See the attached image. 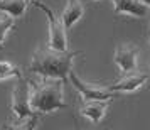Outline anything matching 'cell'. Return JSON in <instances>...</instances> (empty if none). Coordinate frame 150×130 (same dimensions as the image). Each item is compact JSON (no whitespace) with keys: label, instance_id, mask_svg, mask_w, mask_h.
<instances>
[{"label":"cell","instance_id":"1","mask_svg":"<svg viewBox=\"0 0 150 130\" xmlns=\"http://www.w3.org/2000/svg\"><path fill=\"white\" fill-rule=\"evenodd\" d=\"M83 51H54L51 48H39L34 51L27 71L41 78H57L66 83L73 69V63Z\"/></svg>","mask_w":150,"mask_h":130},{"label":"cell","instance_id":"14","mask_svg":"<svg viewBox=\"0 0 150 130\" xmlns=\"http://www.w3.org/2000/svg\"><path fill=\"white\" fill-rule=\"evenodd\" d=\"M14 27H15V19H14V17H10V15L0 12V46L5 42L7 34Z\"/></svg>","mask_w":150,"mask_h":130},{"label":"cell","instance_id":"16","mask_svg":"<svg viewBox=\"0 0 150 130\" xmlns=\"http://www.w3.org/2000/svg\"><path fill=\"white\" fill-rule=\"evenodd\" d=\"M25 2H27V5H29V4H32V2H35V0H25Z\"/></svg>","mask_w":150,"mask_h":130},{"label":"cell","instance_id":"7","mask_svg":"<svg viewBox=\"0 0 150 130\" xmlns=\"http://www.w3.org/2000/svg\"><path fill=\"white\" fill-rule=\"evenodd\" d=\"M149 81V75L145 73H127L122 80H118L116 83L110 85L108 90L113 93H133L138 88H142L145 83Z\"/></svg>","mask_w":150,"mask_h":130},{"label":"cell","instance_id":"13","mask_svg":"<svg viewBox=\"0 0 150 130\" xmlns=\"http://www.w3.org/2000/svg\"><path fill=\"white\" fill-rule=\"evenodd\" d=\"M21 78L22 73L21 69L14 66L10 61H0V81H5V80H10V78Z\"/></svg>","mask_w":150,"mask_h":130},{"label":"cell","instance_id":"9","mask_svg":"<svg viewBox=\"0 0 150 130\" xmlns=\"http://www.w3.org/2000/svg\"><path fill=\"white\" fill-rule=\"evenodd\" d=\"M113 9L116 14L130 15L135 19H142L149 12V9L142 4V0H113Z\"/></svg>","mask_w":150,"mask_h":130},{"label":"cell","instance_id":"5","mask_svg":"<svg viewBox=\"0 0 150 130\" xmlns=\"http://www.w3.org/2000/svg\"><path fill=\"white\" fill-rule=\"evenodd\" d=\"M29 95H30L29 81L24 80V76L17 78V83H15L14 91H12V113L15 115L17 120L25 118V117L34 113L30 110V105H29Z\"/></svg>","mask_w":150,"mask_h":130},{"label":"cell","instance_id":"11","mask_svg":"<svg viewBox=\"0 0 150 130\" xmlns=\"http://www.w3.org/2000/svg\"><path fill=\"white\" fill-rule=\"evenodd\" d=\"M25 10H27L25 0H0V12L10 15L14 19L24 17Z\"/></svg>","mask_w":150,"mask_h":130},{"label":"cell","instance_id":"3","mask_svg":"<svg viewBox=\"0 0 150 130\" xmlns=\"http://www.w3.org/2000/svg\"><path fill=\"white\" fill-rule=\"evenodd\" d=\"M35 9L42 10L46 17H47V27H49V41L47 48L54 49V51H68V37H66V29L62 26L61 19L52 12V9L47 7L46 4H42L41 0L32 2Z\"/></svg>","mask_w":150,"mask_h":130},{"label":"cell","instance_id":"6","mask_svg":"<svg viewBox=\"0 0 150 130\" xmlns=\"http://www.w3.org/2000/svg\"><path fill=\"white\" fill-rule=\"evenodd\" d=\"M138 48L132 42H125V44H120L118 48L115 49V64L120 68V71H123L125 75L127 73H132L135 71L137 66H138Z\"/></svg>","mask_w":150,"mask_h":130},{"label":"cell","instance_id":"4","mask_svg":"<svg viewBox=\"0 0 150 130\" xmlns=\"http://www.w3.org/2000/svg\"><path fill=\"white\" fill-rule=\"evenodd\" d=\"M68 80L76 88V91L81 95V98L84 102H111L115 98L113 91H110L108 88H100V86H95V85L84 83L73 69L69 71Z\"/></svg>","mask_w":150,"mask_h":130},{"label":"cell","instance_id":"10","mask_svg":"<svg viewBox=\"0 0 150 130\" xmlns=\"http://www.w3.org/2000/svg\"><path fill=\"white\" fill-rule=\"evenodd\" d=\"M108 105L110 102H84L79 108V113L93 123H100L108 112Z\"/></svg>","mask_w":150,"mask_h":130},{"label":"cell","instance_id":"2","mask_svg":"<svg viewBox=\"0 0 150 130\" xmlns=\"http://www.w3.org/2000/svg\"><path fill=\"white\" fill-rule=\"evenodd\" d=\"M30 95L29 105L34 113L44 115L56 110H62L68 105L64 102V81L57 78H42L39 83H29Z\"/></svg>","mask_w":150,"mask_h":130},{"label":"cell","instance_id":"12","mask_svg":"<svg viewBox=\"0 0 150 130\" xmlns=\"http://www.w3.org/2000/svg\"><path fill=\"white\" fill-rule=\"evenodd\" d=\"M39 118H41L39 113H32V115L25 117V118L17 120L12 125H5L4 130H35L37 129V123H39Z\"/></svg>","mask_w":150,"mask_h":130},{"label":"cell","instance_id":"8","mask_svg":"<svg viewBox=\"0 0 150 130\" xmlns=\"http://www.w3.org/2000/svg\"><path fill=\"white\" fill-rule=\"evenodd\" d=\"M83 15H84V7H83L81 0H68L59 19H61L64 29L69 31L73 26H76L78 22L81 21Z\"/></svg>","mask_w":150,"mask_h":130},{"label":"cell","instance_id":"15","mask_svg":"<svg viewBox=\"0 0 150 130\" xmlns=\"http://www.w3.org/2000/svg\"><path fill=\"white\" fill-rule=\"evenodd\" d=\"M142 4H143L147 9H150V0H142Z\"/></svg>","mask_w":150,"mask_h":130}]
</instances>
